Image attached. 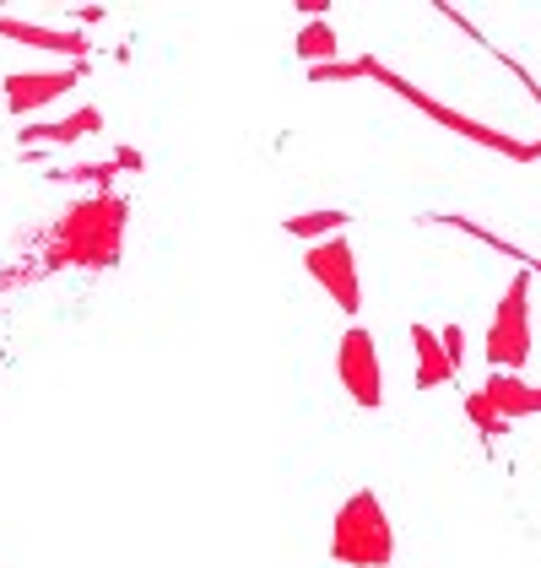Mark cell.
<instances>
[{
  "instance_id": "cell-1",
  "label": "cell",
  "mask_w": 541,
  "mask_h": 568,
  "mask_svg": "<svg viewBox=\"0 0 541 568\" xmlns=\"http://www.w3.org/2000/svg\"><path fill=\"white\" fill-rule=\"evenodd\" d=\"M125 227H131V201L114 195V190H98L88 201L65 206V217H54V227L39 239V265L28 276H49V271H109V265H120Z\"/></svg>"
},
{
  "instance_id": "cell-2",
  "label": "cell",
  "mask_w": 541,
  "mask_h": 568,
  "mask_svg": "<svg viewBox=\"0 0 541 568\" xmlns=\"http://www.w3.org/2000/svg\"><path fill=\"white\" fill-rule=\"evenodd\" d=\"M330 558L341 568H390L396 564V525L385 515L379 493L358 487L341 498L336 520H330Z\"/></svg>"
},
{
  "instance_id": "cell-3",
  "label": "cell",
  "mask_w": 541,
  "mask_h": 568,
  "mask_svg": "<svg viewBox=\"0 0 541 568\" xmlns=\"http://www.w3.org/2000/svg\"><path fill=\"white\" fill-rule=\"evenodd\" d=\"M358 77H374L379 88L401 92L406 103H417L428 120H439L445 131L466 135V141H477V146H488V152H498V158H514V163H537L541 158V141H520V135H503L493 131V125H482V120H471V114H460V109H450V103H439V98H428L422 88H411L406 77H396L390 65H379L374 54H358Z\"/></svg>"
},
{
  "instance_id": "cell-4",
  "label": "cell",
  "mask_w": 541,
  "mask_h": 568,
  "mask_svg": "<svg viewBox=\"0 0 541 568\" xmlns=\"http://www.w3.org/2000/svg\"><path fill=\"white\" fill-rule=\"evenodd\" d=\"M482 352H488L493 374H525V363H531V271H520L503 287L493 320H488Z\"/></svg>"
},
{
  "instance_id": "cell-5",
  "label": "cell",
  "mask_w": 541,
  "mask_h": 568,
  "mask_svg": "<svg viewBox=\"0 0 541 568\" xmlns=\"http://www.w3.org/2000/svg\"><path fill=\"white\" fill-rule=\"evenodd\" d=\"M304 271L330 293V304L341 308V314H358L363 308L358 250L347 244V233H336V239H325V244H309V250H304Z\"/></svg>"
},
{
  "instance_id": "cell-6",
  "label": "cell",
  "mask_w": 541,
  "mask_h": 568,
  "mask_svg": "<svg viewBox=\"0 0 541 568\" xmlns=\"http://www.w3.org/2000/svg\"><path fill=\"white\" fill-rule=\"evenodd\" d=\"M336 379L341 390L353 395V406L363 412H379L385 406V368H379V347H374V331L353 325L336 347Z\"/></svg>"
},
{
  "instance_id": "cell-7",
  "label": "cell",
  "mask_w": 541,
  "mask_h": 568,
  "mask_svg": "<svg viewBox=\"0 0 541 568\" xmlns=\"http://www.w3.org/2000/svg\"><path fill=\"white\" fill-rule=\"evenodd\" d=\"M82 71H88V65H60V71H11V77H6V109H11L17 120H28V114L49 109L54 98L76 92Z\"/></svg>"
},
{
  "instance_id": "cell-8",
  "label": "cell",
  "mask_w": 541,
  "mask_h": 568,
  "mask_svg": "<svg viewBox=\"0 0 541 568\" xmlns=\"http://www.w3.org/2000/svg\"><path fill=\"white\" fill-rule=\"evenodd\" d=\"M0 39L28 44V49H49V54H71L76 65L92 54L88 33H76V28H39V22H22V17H6V11H0Z\"/></svg>"
},
{
  "instance_id": "cell-9",
  "label": "cell",
  "mask_w": 541,
  "mask_h": 568,
  "mask_svg": "<svg viewBox=\"0 0 541 568\" xmlns=\"http://www.w3.org/2000/svg\"><path fill=\"white\" fill-rule=\"evenodd\" d=\"M482 400L493 406L509 428L525 423V417H541V385L520 379V374H488V379H482Z\"/></svg>"
},
{
  "instance_id": "cell-10",
  "label": "cell",
  "mask_w": 541,
  "mask_h": 568,
  "mask_svg": "<svg viewBox=\"0 0 541 568\" xmlns=\"http://www.w3.org/2000/svg\"><path fill=\"white\" fill-rule=\"evenodd\" d=\"M98 131H103V109L82 103V109H76V114H65V120L22 125V146H39V141H49V146H71V141H82V135H98Z\"/></svg>"
},
{
  "instance_id": "cell-11",
  "label": "cell",
  "mask_w": 541,
  "mask_h": 568,
  "mask_svg": "<svg viewBox=\"0 0 541 568\" xmlns=\"http://www.w3.org/2000/svg\"><path fill=\"white\" fill-rule=\"evenodd\" d=\"M411 357H417V390H439L455 379V363L445 357V342L439 331H428L422 320L411 325Z\"/></svg>"
},
{
  "instance_id": "cell-12",
  "label": "cell",
  "mask_w": 541,
  "mask_h": 568,
  "mask_svg": "<svg viewBox=\"0 0 541 568\" xmlns=\"http://www.w3.org/2000/svg\"><path fill=\"white\" fill-rule=\"evenodd\" d=\"M347 222H353V212L325 206V212H298V217H287L282 222V233H293V239H304V244H325V239L347 233Z\"/></svg>"
},
{
  "instance_id": "cell-13",
  "label": "cell",
  "mask_w": 541,
  "mask_h": 568,
  "mask_svg": "<svg viewBox=\"0 0 541 568\" xmlns=\"http://www.w3.org/2000/svg\"><path fill=\"white\" fill-rule=\"evenodd\" d=\"M293 49H298V60H309V71L341 60V39H336V28H330V22H309V28H298Z\"/></svg>"
},
{
  "instance_id": "cell-14",
  "label": "cell",
  "mask_w": 541,
  "mask_h": 568,
  "mask_svg": "<svg viewBox=\"0 0 541 568\" xmlns=\"http://www.w3.org/2000/svg\"><path fill=\"white\" fill-rule=\"evenodd\" d=\"M466 417H471V428H477L482 438H503V434H509V423L498 417V412L488 406V400H482V390H471V395H466Z\"/></svg>"
},
{
  "instance_id": "cell-15",
  "label": "cell",
  "mask_w": 541,
  "mask_h": 568,
  "mask_svg": "<svg viewBox=\"0 0 541 568\" xmlns=\"http://www.w3.org/2000/svg\"><path fill=\"white\" fill-rule=\"evenodd\" d=\"M439 342H445V357H450L455 374H460V363H466V331H460V325H445V331H439Z\"/></svg>"
}]
</instances>
